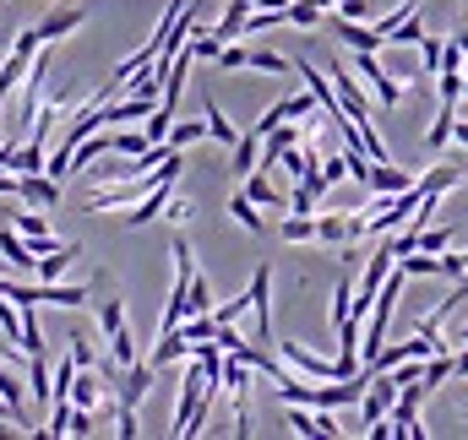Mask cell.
I'll return each mask as SVG.
<instances>
[{"mask_svg": "<svg viewBox=\"0 0 468 440\" xmlns=\"http://www.w3.org/2000/svg\"><path fill=\"white\" fill-rule=\"evenodd\" d=\"M354 77H359V82H370L376 104H387V110H398V104L409 99L403 77H387V71H381V60H376V49H354Z\"/></svg>", "mask_w": 468, "mask_h": 440, "instance_id": "1", "label": "cell"}, {"mask_svg": "<svg viewBox=\"0 0 468 440\" xmlns=\"http://www.w3.org/2000/svg\"><path fill=\"white\" fill-rule=\"evenodd\" d=\"M327 77H333V93H338V104L349 110V120L370 125V99H365V88L354 82V71H349V66H344V60H327Z\"/></svg>", "mask_w": 468, "mask_h": 440, "instance_id": "2", "label": "cell"}, {"mask_svg": "<svg viewBox=\"0 0 468 440\" xmlns=\"http://www.w3.org/2000/svg\"><path fill=\"white\" fill-rule=\"evenodd\" d=\"M153 375H158V364H153V359H136V364H125V375H115V397L136 408V403L153 392Z\"/></svg>", "mask_w": 468, "mask_h": 440, "instance_id": "3", "label": "cell"}, {"mask_svg": "<svg viewBox=\"0 0 468 440\" xmlns=\"http://www.w3.org/2000/svg\"><path fill=\"white\" fill-rule=\"evenodd\" d=\"M316 239H322V245H354V239H365V218L322 213V218H316Z\"/></svg>", "mask_w": 468, "mask_h": 440, "instance_id": "4", "label": "cell"}, {"mask_svg": "<svg viewBox=\"0 0 468 440\" xmlns=\"http://www.w3.org/2000/svg\"><path fill=\"white\" fill-rule=\"evenodd\" d=\"M409 185H414V174H409V169H398L392 158L370 163V180H365V191H370V196H398V191H409Z\"/></svg>", "mask_w": 468, "mask_h": 440, "instance_id": "5", "label": "cell"}, {"mask_svg": "<svg viewBox=\"0 0 468 440\" xmlns=\"http://www.w3.org/2000/svg\"><path fill=\"white\" fill-rule=\"evenodd\" d=\"M11 228L33 245V256H38V261H44L49 250H60V239L49 234V218H38V213H16V218H11Z\"/></svg>", "mask_w": 468, "mask_h": 440, "instance_id": "6", "label": "cell"}, {"mask_svg": "<svg viewBox=\"0 0 468 440\" xmlns=\"http://www.w3.org/2000/svg\"><path fill=\"white\" fill-rule=\"evenodd\" d=\"M0 256H5V267H16L22 278H33V267H38V256H33V245H27V239H22V234H16L11 223L0 228Z\"/></svg>", "mask_w": 468, "mask_h": 440, "instance_id": "7", "label": "cell"}, {"mask_svg": "<svg viewBox=\"0 0 468 440\" xmlns=\"http://www.w3.org/2000/svg\"><path fill=\"white\" fill-rule=\"evenodd\" d=\"M22 202H27V207H55V202H60V180H55L49 169L22 174Z\"/></svg>", "mask_w": 468, "mask_h": 440, "instance_id": "8", "label": "cell"}, {"mask_svg": "<svg viewBox=\"0 0 468 440\" xmlns=\"http://www.w3.org/2000/svg\"><path fill=\"white\" fill-rule=\"evenodd\" d=\"M239 191L256 202V207H272V213H289V196L278 191V185H267V169H256V174H245L239 180Z\"/></svg>", "mask_w": 468, "mask_h": 440, "instance_id": "9", "label": "cell"}, {"mask_svg": "<svg viewBox=\"0 0 468 440\" xmlns=\"http://www.w3.org/2000/svg\"><path fill=\"white\" fill-rule=\"evenodd\" d=\"M158 370H169V364H180V359H191V337L175 327V331H158V342H153V353H147Z\"/></svg>", "mask_w": 468, "mask_h": 440, "instance_id": "10", "label": "cell"}, {"mask_svg": "<svg viewBox=\"0 0 468 440\" xmlns=\"http://www.w3.org/2000/svg\"><path fill=\"white\" fill-rule=\"evenodd\" d=\"M169 196H175V180H158L136 207H131V223L142 228V223H153V218H164V207H169Z\"/></svg>", "mask_w": 468, "mask_h": 440, "instance_id": "11", "label": "cell"}, {"mask_svg": "<svg viewBox=\"0 0 468 440\" xmlns=\"http://www.w3.org/2000/svg\"><path fill=\"white\" fill-rule=\"evenodd\" d=\"M458 185H463V163H436V169L420 180V196H436V202H441V196L458 191Z\"/></svg>", "mask_w": 468, "mask_h": 440, "instance_id": "12", "label": "cell"}, {"mask_svg": "<svg viewBox=\"0 0 468 440\" xmlns=\"http://www.w3.org/2000/svg\"><path fill=\"white\" fill-rule=\"evenodd\" d=\"M333 27H338V38H344L349 49H381V44H387V38L376 33V22L365 27V22H349V16H333Z\"/></svg>", "mask_w": 468, "mask_h": 440, "instance_id": "13", "label": "cell"}, {"mask_svg": "<svg viewBox=\"0 0 468 440\" xmlns=\"http://www.w3.org/2000/svg\"><path fill=\"white\" fill-rule=\"evenodd\" d=\"M27 66H33V55L11 44V55H5V66H0V104H5V99H11V93L22 88V77H27Z\"/></svg>", "mask_w": 468, "mask_h": 440, "instance_id": "14", "label": "cell"}, {"mask_svg": "<svg viewBox=\"0 0 468 440\" xmlns=\"http://www.w3.org/2000/svg\"><path fill=\"white\" fill-rule=\"evenodd\" d=\"M77 27H82V5H60L55 16H44V22H38V33H44L49 44H55V38H66V33H77Z\"/></svg>", "mask_w": 468, "mask_h": 440, "instance_id": "15", "label": "cell"}, {"mask_svg": "<svg viewBox=\"0 0 468 440\" xmlns=\"http://www.w3.org/2000/svg\"><path fill=\"white\" fill-rule=\"evenodd\" d=\"M452 125H458V104H441V114L431 120V131H425V147L431 152H441L447 141H452Z\"/></svg>", "mask_w": 468, "mask_h": 440, "instance_id": "16", "label": "cell"}, {"mask_svg": "<svg viewBox=\"0 0 468 440\" xmlns=\"http://www.w3.org/2000/svg\"><path fill=\"white\" fill-rule=\"evenodd\" d=\"M147 147H153L147 131H110V152H120V158H142Z\"/></svg>", "mask_w": 468, "mask_h": 440, "instance_id": "17", "label": "cell"}, {"mask_svg": "<svg viewBox=\"0 0 468 440\" xmlns=\"http://www.w3.org/2000/svg\"><path fill=\"white\" fill-rule=\"evenodd\" d=\"M180 310H186V316H207V310H213V288H207V278H202V272L191 278V288H186Z\"/></svg>", "mask_w": 468, "mask_h": 440, "instance_id": "18", "label": "cell"}, {"mask_svg": "<svg viewBox=\"0 0 468 440\" xmlns=\"http://www.w3.org/2000/svg\"><path fill=\"white\" fill-rule=\"evenodd\" d=\"M229 213H234V223H239L245 234H261V207H256L245 191H234V196H229Z\"/></svg>", "mask_w": 468, "mask_h": 440, "instance_id": "19", "label": "cell"}, {"mask_svg": "<svg viewBox=\"0 0 468 440\" xmlns=\"http://www.w3.org/2000/svg\"><path fill=\"white\" fill-rule=\"evenodd\" d=\"M27 392H33L38 403H55V397H49V364H44V353H27Z\"/></svg>", "mask_w": 468, "mask_h": 440, "instance_id": "20", "label": "cell"}, {"mask_svg": "<svg viewBox=\"0 0 468 440\" xmlns=\"http://www.w3.org/2000/svg\"><path fill=\"white\" fill-rule=\"evenodd\" d=\"M202 120H207V136H213V141H224V147H234V141H239V131L229 125V114L218 110V104H207V110H202Z\"/></svg>", "mask_w": 468, "mask_h": 440, "instance_id": "21", "label": "cell"}, {"mask_svg": "<svg viewBox=\"0 0 468 440\" xmlns=\"http://www.w3.org/2000/svg\"><path fill=\"white\" fill-rule=\"evenodd\" d=\"M420 38H425V22H420V11H414V16H403V22L387 33V44H403V49H420Z\"/></svg>", "mask_w": 468, "mask_h": 440, "instance_id": "22", "label": "cell"}, {"mask_svg": "<svg viewBox=\"0 0 468 440\" xmlns=\"http://www.w3.org/2000/svg\"><path fill=\"white\" fill-rule=\"evenodd\" d=\"M245 71H267V77H289L294 71V60H283V55H272V49H250V66Z\"/></svg>", "mask_w": 468, "mask_h": 440, "instance_id": "23", "label": "cell"}, {"mask_svg": "<svg viewBox=\"0 0 468 440\" xmlns=\"http://www.w3.org/2000/svg\"><path fill=\"white\" fill-rule=\"evenodd\" d=\"M256 147H261V136H256V131L234 141V174H239V180H245V174H256Z\"/></svg>", "mask_w": 468, "mask_h": 440, "instance_id": "24", "label": "cell"}, {"mask_svg": "<svg viewBox=\"0 0 468 440\" xmlns=\"http://www.w3.org/2000/svg\"><path fill=\"white\" fill-rule=\"evenodd\" d=\"M278 234H283L289 245H311V239H316V218H311V213H294V218H283Z\"/></svg>", "mask_w": 468, "mask_h": 440, "instance_id": "25", "label": "cell"}, {"mask_svg": "<svg viewBox=\"0 0 468 440\" xmlns=\"http://www.w3.org/2000/svg\"><path fill=\"white\" fill-rule=\"evenodd\" d=\"M38 305H22V353H44V331H38V316H33Z\"/></svg>", "mask_w": 468, "mask_h": 440, "instance_id": "26", "label": "cell"}, {"mask_svg": "<svg viewBox=\"0 0 468 440\" xmlns=\"http://www.w3.org/2000/svg\"><path fill=\"white\" fill-rule=\"evenodd\" d=\"M77 359H60L55 370H49V397H71V381H77Z\"/></svg>", "mask_w": 468, "mask_h": 440, "instance_id": "27", "label": "cell"}, {"mask_svg": "<svg viewBox=\"0 0 468 440\" xmlns=\"http://www.w3.org/2000/svg\"><path fill=\"white\" fill-rule=\"evenodd\" d=\"M110 353H115V364L125 370V364H136L142 353H136V337H131V327H120V331H110Z\"/></svg>", "mask_w": 468, "mask_h": 440, "instance_id": "28", "label": "cell"}, {"mask_svg": "<svg viewBox=\"0 0 468 440\" xmlns=\"http://www.w3.org/2000/svg\"><path fill=\"white\" fill-rule=\"evenodd\" d=\"M349 310H354V283L344 278V283L333 288V305H327V316H333V327H344V321H349Z\"/></svg>", "mask_w": 468, "mask_h": 440, "instance_id": "29", "label": "cell"}, {"mask_svg": "<svg viewBox=\"0 0 468 440\" xmlns=\"http://www.w3.org/2000/svg\"><path fill=\"white\" fill-rule=\"evenodd\" d=\"M38 169H44V141L27 136V141L16 147V174H38Z\"/></svg>", "mask_w": 468, "mask_h": 440, "instance_id": "30", "label": "cell"}, {"mask_svg": "<svg viewBox=\"0 0 468 440\" xmlns=\"http://www.w3.org/2000/svg\"><path fill=\"white\" fill-rule=\"evenodd\" d=\"M420 250H431V256L452 250V228H447V223H431V228H420Z\"/></svg>", "mask_w": 468, "mask_h": 440, "instance_id": "31", "label": "cell"}, {"mask_svg": "<svg viewBox=\"0 0 468 440\" xmlns=\"http://www.w3.org/2000/svg\"><path fill=\"white\" fill-rule=\"evenodd\" d=\"M120 327H125V299H104V305H99V331L110 337V331H120Z\"/></svg>", "mask_w": 468, "mask_h": 440, "instance_id": "32", "label": "cell"}, {"mask_svg": "<svg viewBox=\"0 0 468 440\" xmlns=\"http://www.w3.org/2000/svg\"><path fill=\"white\" fill-rule=\"evenodd\" d=\"M441 49H447V38H420V66H425V77L441 71Z\"/></svg>", "mask_w": 468, "mask_h": 440, "instance_id": "33", "label": "cell"}, {"mask_svg": "<svg viewBox=\"0 0 468 440\" xmlns=\"http://www.w3.org/2000/svg\"><path fill=\"white\" fill-rule=\"evenodd\" d=\"M202 136H207V120H197V125H175V131H169V136H164V141H169V147H180V152H186V147H191V141H202Z\"/></svg>", "mask_w": 468, "mask_h": 440, "instance_id": "34", "label": "cell"}, {"mask_svg": "<svg viewBox=\"0 0 468 440\" xmlns=\"http://www.w3.org/2000/svg\"><path fill=\"white\" fill-rule=\"evenodd\" d=\"M316 202H322V191L294 180V191H289V213H316Z\"/></svg>", "mask_w": 468, "mask_h": 440, "instance_id": "35", "label": "cell"}, {"mask_svg": "<svg viewBox=\"0 0 468 440\" xmlns=\"http://www.w3.org/2000/svg\"><path fill=\"white\" fill-rule=\"evenodd\" d=\"M289 22L294 27H316L322 22V5L316 0H289Z\"/></svg>", "mask_w": 468, "mask_h": 440, "instance_id": "36", "label": "cell"}, {"mask_svg": "<svg viewBox=\"0 0 468 440\" xmlns=\"http://www.w3.org/2000/svg\"><path fill=\"white\" fill-rule=\"evenodd\" d=\"M169 104H158V110L147 114V120H142V131H147V136H153V141H164V136H169Z\"/></svg>", "mask_w": 468, "mask_h": 440, "instance_id": "37", "label": "cell"}, {"mask_svg": "<svg viewBox=\"0 0 468 440\" xmlns=\"http://www.w3.org/2000/svg\"><path fill=\"white\" fill-rule=\"evenodd\" d=\"M436 88H441V104H458V93H463V71H441Z\"/></svg>", "mask_w": 468, "mask_h": 440, "instance_id": "38", "label": "cell"}, {"mask_svg": "<svg viewBox=\"0 0 468 440\" xmlns=\"http://www.w3.org/2000/svg\"><path fill=\"white\" fill-rule=\"evenodd\" d=\"M322 180H327V185L349 180V152H338V158H322Z\"/></svg>", "mask_w": 468, "mask_h": 440, "instance_id": "39", "label": "cell"}, {"mask_svg": "<svg viewBox=\"0 0 468 440\" xmlns=\"http://www.w3.org/2000/svg\"><path fill=\"white\" fill-rule=\"evenodd\" d=\"M71 359H77V364L88 370V364H99V348H93V342H88V337L77 331V337H71Z\"/></svg>", "mask_w": 468, "mask_h": 440, "instance_id": "40", "label": "cell"}, {"mask_svg": "<svg viewBox=\"0 0 468 440\" xmlns=\"http://www.w3.org/2000/svg\"><path fill=\"white\" fill-rule=\"evenodd\" d=\"M115 435H125V440L142 435V419H136V408H131V403H120V430H115Z\"/></svg>", "mask_w": 468, "mask_h": 440, "instance_id": "41", "label": "cell"}, {"mask_svg": "<svg viewBox=\"0 0 468 440\" xmlns=\"http://www.w3.org/2000/svg\"><path fill=\"white\" fill-rule=\"evenodd\" d=\"M164 218H169V223H186V218H191V202H186V196H169Z\"/></svg>", "mask_w": 468, "mask_h": 440, "instance_id": "42", "label": "cell"}, {"mask_svg": "<svg viewBox=\"0 0 468 440\" xmlns=\"http://www.w3.org/2000/svg\"><path fill=\"white\" fill-rule=\"evenodd\" d=\"M338 16H349V22H365V16H370V5H365V0H338Z\"/></svg>", "mask_w": 468, "mask_h": 440, "instance_id": "43", "label": "cell"}, {"mask_svg": "<svg viewBox=\"0 0 468 440\" xmlns=\"http://www.w3.org/2000/svg\"><path fill=\"white\" fill-rule=\"evenodd\" d=\"M218 348H224V353H239V348H245V337H239L234 327H218Z\"/></svg>", "mask_w": 468, "mask_h": 440, "instance_id": "44", "label": "cell"}, {"mask_svg": "<svg viewBox=\"0 0 468 440\" xmlns=\"http://www.w3.org/2000/svg\"><path fill=\"white\" fill-rule=\"evenodd\" d=\"M0 196H22V174H11V169H0Z\"/></svg>", "mask_w": 468, "mask_h": 440, "instance_id": "45", "label": "cell"}, {"mask_svg": "<svg viewBox=\"0 0 468 440\" xmlns=\"http://www.w3.org/2000/svg\"><path fill=\"white\" fill-rule=\"evenodd\" d=\"M452 364H458V381H468V342L458 348V353H452Z\"/></svg>", "mask_w": 468, "mask_h": 440, "instance_id": "46", "label": "cell"}, {"mask_svg": "<svg viewBox=\"0 0 468 440\" xmlns=\"http://www.w3.org/2000/svg\"><path fill=\"white\" fill-rule=\"evenodd\" d=\"M452 136H458V147H468V125H463V120L452 125Z\"/></svg>", "mask_w": 468, "mask_h": 440, "instance_id": "47", "label": "cell"}, {"mask_svg": "<svg viewBox=\"0 0 468 440\" xmlns=\"http://www.w3.org/2000/svg\"><path fill=\"white\" fill-rule=\"evenodd\" d=\"M452 38H458V44H463V55H468V22H463V27H458V33H452Z\"/></svg>", "mask_w": 468, "mask_h": 440, "instance_id": "48", "label": "cell"}, {"mask_svg": "<svg viewBox=\"0 0 468 440\" xmlns=\"http://www.w3.org/2000/svg\"><path fill=\"white\" fill-rule=\"evenodd\" d=\"M463 191H468V185H463Z\"/></svg>", "mask_w": 468, "mask_h": 440, "instance_id": "49", "label": "cell"}]
</instances>
